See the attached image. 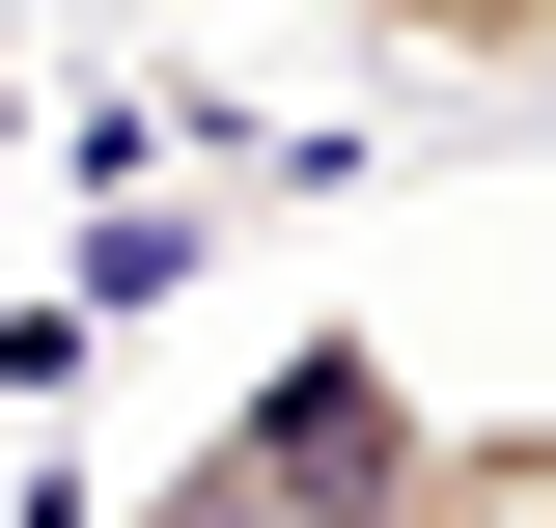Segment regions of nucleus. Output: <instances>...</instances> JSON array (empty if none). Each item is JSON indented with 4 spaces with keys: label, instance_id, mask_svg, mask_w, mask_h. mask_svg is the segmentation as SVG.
Wrapping results in <instances>:
<instances>
[{
    "label": "nucleus",
    "instance_id": "1",
    "mask_svg": "<svg viewBox=\"0 0 556 528\" xmlns=\"http://www.w3.org/2000/svg\"><path fill=\"white\" fill-rule=\"evenodd\" d=\"M417 445H445V417H417V362H390V334H278V362H251V390H223V473H251V501L278 528H390L417 501Z\"/></svg>",
    "mask_w": 556,
    "mask_h": 528
},
{
    "label": "nucleus",
    "instance_id": "2",
    "mask_svg": "<svg viewBox=\"0 0 556 528\" xmlns=\"http://www.w3.org/2000/svg\"><path fill=\"white\" fill-rule=\"evenodd\" d=\"M362 56H445V84H556V0H334Z\"/></svg>",
    "mask_w": 556,
    "mask_h": 528
}]
</instances>
